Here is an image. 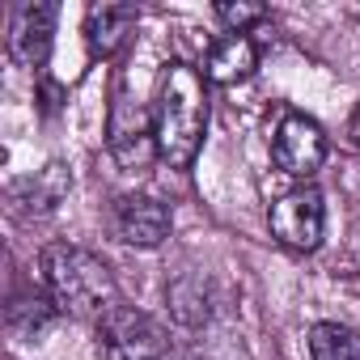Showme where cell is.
Listing matches in <instances>:
<instances>
[{"label": "cell", "instance_id": "cell-1", "mask_svg": "<svg viewBox=\"0 0 360 360\" xmlns=\"http://www.w3.org/2000/svg\"><path fill=\"white\" fill-rule=\"evenodd\" d=\"M208 131V89L204 77L174 60L165 64L153 98V148L169 169H187Z\"/></svg>", "mask_w": 360, "mask_h": 360}, {"label": "cell", "instance_id": "cell-2", "mask_svg": "<svg viewBox=\"0 0 360 360\" xmlns=\"http://www.w3.org/2000/svg\"><path fill=\"white\" fill-rule=\"evenodd\" d=\"M39 267H43V288L60 314L102 322L110 309H119V284L102 255L72 242H51L43 246Z\"/></svg>", "mask_w": 360, "mask_h": 360}, {"label": "cell", "instance_id": "cell-3", "mask_svg": "<svg viewBox=\"0 0 360 360\" xmlns=\"http://www.w3.org/2000/svg\"><path fill=\"white\" fill-rule=\"evenodd\" d=\"M98 360H169V335L153 314L119 305L98 322Z\"/></svg>", "mask_w": 360, "mask_h": 360}, {"label": "cell", "instance_id": "cell-4", "mask_svg": "<svg viewBox=\"0 0 360 360\" xmlns=\"http://www.w3.org/2000/svg\"><path fill=\"white\" fill-rule=\"evenodd\" d=\"M267 225H271V238L292 250V255H309L318 250L322 242V229H326V204H322V191L314 183H301L292 191H284L271 212H267Z\"/></svg>", "mask_w": 360, "mask_h": 360}, {"label": "cell", "instance_id": "cell-5", "mask_svg": "<svg viewBox=\"0 0 360 360\" xmlns=\"http://www.w3.org/2000/svg\"><path fill=\"white\" fill-rule=\"evenodd\" d=\"M271 157H276V165H280L284 174L309 183V178L322 169V161H326V131H322L309 115L288 110V115H280V123H276Z\"/></svg>", "mask_w": 360, "mask_h": 360}, {"label": "cell", "instance_id": "cell-6", "mask_svg": "<svg viewBox=\"0 0 360 360\" xmlns=\"http://www.w3.org/2000/svg\"><path fill=\"white\" fill-rule=\"evenodd\" d=\"M110 238L115 242H123V246H136V250H153V246H161L165 238H169V229H174V212H169V204H161V200H153V195H119L115 204H110Z\"/></svg>", "mask_w": 360, "mask_h": 360}, {"label": "cell", "instance_id": "cell-7", "mask_svg": "<svg viewBox=\"0 0 360 360\" xmlns=\"http://www.w3.org/2000/svg\"><path fill=\"white\" fill-rule=\"evenodd\" d=\"M56 5H18L9 13V56L22 68H39L51 51V34H56Z\"/></svg>", "mask_w": 360, "mask_h": 360}, {"label": "cell", "instance_id": "cell-8", "mask_svg": "<svg viewBox=\"0 0 360 360\" xmlns=\"http://www.w3.org/2000/svg\"><path fill=\"white\" fill-rule=\"evenodd\" d=\"M68 187H72L68 165H64V161H51V165L34 169L30 178H22V183L13 187V208H18L22 217H47V212H56V208L64 204Z\"/></svg>", "mask_w": 360, "mask_h": 360}, {"label": "cell", "instance_id": "cell-9", "mask_svg": "<svg viewBox=\"0 0 360 360\" xmlns=\"http://www.w3.org/2000/svg\"><path fill=\"white\" fill-rule=\"evenodd\" d=\"M259 68V43L250 34H225L212 43L208 60H204V77L212 85H238L246 77H255Z\"/></svg>", "mask_w": 360, "mask_h": 360}, {"label": "cell", "instance_id": "cell-10", "mask_svg": "<svg viewBox=\"0 0 360 360\" xmlns=\"http://www.w3.org/2000/svg\"><path fill=\"white\" fill-rule=\"evenodd\" d=\"M140 22V9L136 5H89L85 13V39H89V51L94 56H115L123 47V39L131 34V26Z\"/></svg>", "mask_w": 360, "mask_h": 360}, {"label": "cell", "instance_id": "cell-11", "mask_svg": "<svg viewBox=\"0 0 360 360\" xmlns=\"http://www.w3.org/2000/svg\"><path fill=\"white\" fill-rule=\"evenodd\" d=\"M309 360H360V330L343 322L309 326Z\"/></svg>", "mask_w": 360, "mask_h": 360}, {"label": "cell", "instance_id": "cell-12", "mask_svg": "<svg viewBox=\"0 0 360 360\" xmlns=\"http://www.w3.org/2000/svg\"><path fill=\"white\" fill-rule=\"evenodd\" d=\"M169 305H174V318L183 326L208 322V284L200 276H183L178 284H169Z\"/></svg>", "mask_w": 360, "mask_h": 360}, {"label": "cell", "instance_id": "cell-13", "mask_svg": "<svg viewBox=\"0 0 360 360\" xmlns=\"http://www.w3.org/2000/svg\"><path fill=\"white\" fill-rule=\"evenodd\" d=\"M56 318V301L47 297V292H34V297H22V301H13L9 305V326L18 330V335H39L47 322Z\"/></svg>", "mask_w": 360, "mask_h": 360}, {"label": "cell", "instance_id": "cell-14", "mask_svg": "<svg viewBox=\"0 0 360 360\" xmlns=\"http://www.w3.org/2000/svg\"><path fill=\"white\" fill-rule=\"evenodd\" d=\"M217 22H221L229 34H246L250 26L267 22V9H263V5H217Z\"/></svg>", "mask_w": 360, "mask_h": 360}, {"label": "cell", "instance_id": "cell-15", "mask_svg": "<svg viewBox=\"0 0 360 360\" xmlns=\"http://www.w3.org/2000/svg\"><path fill=\"white\" fill-rule=\"evenodd\" d=\"M347 131H352V144L360 148V106H356V115H352V127H347Z\"/></svg>", "mask_w": 360, "mask_h": 360}]
</instances>
